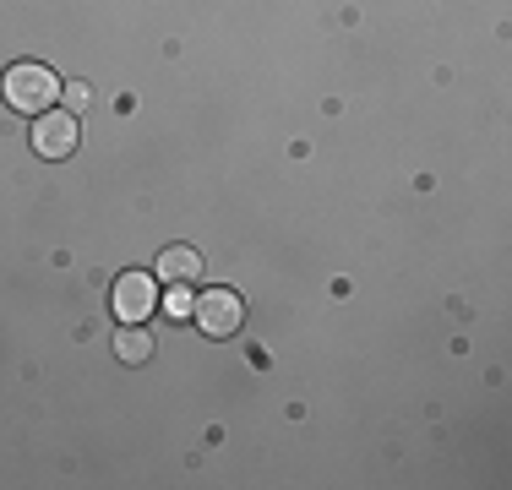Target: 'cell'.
<instances>
[{
	"instance_id": "6da1fadb",
	"label": "cell",
	"mask_w": 512,
	"mask_h": 490,
	"mask_svg": "<svg viewBox=\"0 0 512 490\" xmlns=\"http://www.w3.org/2000/svg\"><path fill=\"white\" fill-rule=\"evenodd\" d=\"M60 88H66V82H60L50 66H39V60H17V66H6V77H0V98H6L17 115H44V109H55Z\"/></svg>"
},
{
	"instance_id": "7a4b0ae2",
	"label": "cell",
	"mask_w": 512,
	"mask_h": 490,
	"mask_svg": "<svg viewBox=\"0 0 512 490\" xmlns=\"http://www.w3.org/2000/svg\"><path fill=\"white\" fill-rule=\"evenodd\" d=\"M191 316H197V327L207 338H229V333H240V322H246V305H240L235 289H207V294H197Z\"/></svg>"
},
{
	"instance_id": "3957f363",
	"label": "cell",
	"mask_w": 512,
	"mask_h": 490,
	"mask_svg": "<svg viewBox=\"0 0 512 490\" xmlns=\"http://www.w3.org/2000/svg\"><path fill=\"white\" fill-rule=\"evenodd\" d=\"M33 153L39 158H71L77 153V115L71 109H44L33 126Z\"/></svg>"
},
{
	"instance_id": "277c9868",
	"label": "cell",
	"mask_w": 512,
	"mask_h": 490,
	"mask_svg": "<svg viewBox=\"0 0 512 490\" xmlns=\"http://www.w3.org/2000/svg\"><path fill=\"white\" fill-rule=\"evenodd\" d=\"M158 311V289L148 273H120L115 278V316L120 322H148Z\"/></svg>"
},
{
	"instance_id": "5b68a950",
	"label": "cell",
	"mask_w": 512,
	"mask_h": 490,
	"mask_svg": "<svg viewBox=\"0 0 512 490\" xmlns=\"http://www.w3.org/2000/svg\"><path fill=\"white\" fill-rule=\"evenodd\" d=\"M197 273H202V256L191 251V245H169V251L158 256V278H169V284H191Z\"/></svg>"
},
{
	"instance_id": "8992f818",
	"label": "cell",
	"mask_w": 512,
	"mask_h": 490,
	"mask_svg": "<svg viewBox=\"0 0 512 490\" xmlns=\"http://www.w3.org/2000/svg\"><path fill=\"white\" fill-rule=\"evenodd\" d=\"M115 354H120V360H126V365H142V360H148V354H153V338L142 333V322H120Z\"/></svg>"
},
{
	"instance_id": "52a82bcc",
	"label": "cell",
	"mask_w": 512,
	"mask_h": 490,
	"mask_svg": "<svg viewBox=\"0 0 512 490\" xmlns=\"http://www.w3.org/2000/svg\"><path fill=\"white\" fill-rule=\"evenodd\" d=\"M191 305H197V294H191L186 284H169V300H164V311L175 316V322H180V316H191Z\"/></svg>"
},
{
	"instance_id": "ba28073f",
	"label": "cell",
	"mask_w": 512,
	"mask_h": 490,
	"mask_svg": "<svg viewBox=\"0 0 512 490\" xmlns=\"http://www.w3.org/2000/svg\"><path fill=\"white\" fill-rule=\"evenodd\" d=\"M60 93H66V109H71V115H77V109H88V82H71V88H60Z\"/></svg>"
}]
</instances>
